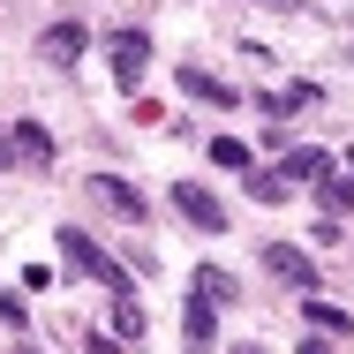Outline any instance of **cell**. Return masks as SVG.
<instances>
[{
	"mask_svg": "<svg viewBox=\"0 0 354 354\" xmlns=\"http://www.w3.org/2000/svg\"><path fill=\"white\" fill-rule=\"evenodd\" d=\"M53 241H61V249H68V264H75V272H83V279H106V286H113V294H129V279H121V272H113V264H106V249H98V241H91V234H75V226H61V234H53Z\"/></svg>",
	"mask_w": 354,
	"mask_h": 354,
	"instance_id": "obj_1",
	"label": "cell"
},
{
	"mask_svg": "<svg viewBox=\"0 0 354 354\" xmlns=\"http://www.w3.org/2000/svg\"><path fill=\"white\" fill-rule=\"evenodd\" d=\"M106 61H113V83H121V91H136L143 68H151V38H143V30H113V38H106Z\"/></svg>",
	"mask_w": 354,
	"mask_h": 354,
	"instance_id": "obj_2",
	"label": "cell"
},
{
	"mask_svg": "<svg viewBox=\"0 0 354 354\" xmlns=\"http://www.w3.org/2000/svg\"><path fill=\"white\" fill-rule=\"evenodd\" d=\"M91 196H98L113 218H129V226H143V218H151L143 189H136V181H121V174H98V181H91Z\"/></svg>",
	"mask_w": 354,
	"mask_h": 354,
	"instance_id": "obj_3",
	"label": "cell"
},
{
	"mask_svg": "<svg viewBox=\"0 0 354 354\" xmlns=\"http://www.w3.org/2000/svg\"><path fill=\"white\" fill-rule=\"evenodd\" d=\"M174 212L189 218V226H204V234H226V204H218L212 189H196V181H174Z\"/></svg>",
	"mask_w": 354,
	"mask_h": 354,
	"instance_id": "obj_4",
	"label": "cell"
},
{
	"mask_svg": "<svg viewBox=\"0 0 354 354\" xmlns=\"http://www.w3.org/2000/svg\"><path fill=\"white\" fill-rule=\"evenodd\" d=\"M83 46H91V30H83V23H53V30H46V38H38V53H46V61H53V68H75V61H83Z\"/></svg>",
	"mask_w": 354,
	"mask_h": 354,
	"instance_id": "obj_5",
	"label": "cell"
},
{
	"mask_svg": "<svg viewBox=\"0 0 354 354\" xmlns=\"http://www.w3.org/2000/svg\"><path fill=\"white\" fill-rule=\"evenodd\" d=\"M279 174H286V181H324V174H332V158H324L317 143H294V151L279 158Z\"/></svg>",
	"mask_w": 354,
	"mask_h": 354,
	"instance_id": "obj_6",
	"label": "cell"
},
{
	"mask_svg": "<svg viewBox=\"0 0 354 354\" xmlns=\"http://www.w3.org/2000/svg\"><path fill=\"white\" fill-rule=\"evenodd\" d=\"M264 264H272L279 279H294V286H317V264H309L301 249H286V241H272V249H264Z\"/></svg>",
	"mask_w": 354,
	"mask_h": 354,
	"instance_id": "obj_7",
	"label": "cell"
},
{
	"mask_svg": "<svg viewBox=\"0 0 354 354\" xmlns=\"http://www.w3.org/2000/svg\"><path fill=\"white\" fill-rule=\"evenodd\" d=\"M15 158H30V166H46V158H53V136H46V129H38V121H15Z\"/></svg>",
	"mask_w": 354,
	"mask_h": 354,
	"instance_id": "obj_8",
	"label": "cell"
},
{
	"mask_svg": "<svg viewBox=\"0 0 354 354\" xmlns=\"http://www.w3.org/2000/svg\"><path fill=\"white\" fill-rule=\"evenodd\" d=\"M181 91L204 98V106H234V83H218V75H204V68H181Z\"/></svg>",
	"mask_w": 354,
	"mask_h": 354,
	"instance_id": "obj_9",
	"label": "cell"
},
{
	"mask_svg": "<svg viewBox=\"0 0 354 354\" xmlns=\"http://www.w3.org/2000/svg\"><path fill=\"white\" fill-rule=\"evenodd\" d=\"M212 332H218V301H189V347H212Z\"/></svg>",
	"mask_w": 354,
	"mask_h": 354,
	"instance_id": "obj_10",
	"label": "cell"
},
{
	"mask_svg": "<svg viewBox=\"0 0 354 354\" xmlns=\"http://www.w3.org/2000/svg\"><path fill=\"white\" fill-rule=\"evenodd\" d=\"M113 339H121V347H136V339H143V309L129 301V294L113 301Z\"/></svg>",
	"mask_w": 354,
	"mask_h": 354,
	"instance_id": "obj_11",
	"label": "cell"
},
{
	"mask_svg": "<svg viewBox=\"0 0 354 354\" xmlns=\"http://www.w3.org/2000/svg\"><path fill=\"white\" fill-rule=\"evenodd\" d=\"M324 212H332V218L354 212V166H347V174H324Z\"/></svg>",
	"mask_w": 354,
	"mask_h": 354,
	"instance_id": "obj_12",
	"label": "cell"
},
{
	"mask_svg": "<svg viewBox=\"0 0 354 354\" xmlns=\"http://www.w3.org/2000/svg\"><path fill=\"white\" fill-rule=\"evenodd\" d=\"M196 294H204V301H234V279H226L218 264H204V272H196Z\"/></svg>",
	"mask_w": 354,
	"mask_h": 354,
	"instance_id": "obj_13",
	"label": "cell"
},
{
	"mask_svg": "<svg viewBox=\"0 0 354 354\" xmlns=\"http://www.w3.org/2000/svg\"><path fill=\"white\" fill-rule=\"evenodd\" d=\"M309 324H317V332H354V317L332 309V301H309Z\"/></svg>",
	"mask_w": 354,
	"mask_h": 354,
	"instance_id": "obj_14",
	"label": "cell"
},
{
	"mask_svg": "<svg viewBox=\"0 0 354 354\" xmlns=\"http://www.w3.org/2000/svg\"><path fill=\"white\" fill-rule=\"evenodd\" d=\"M249 196L257 204H286V174H249Z\"/></svg>",
	"mask_w": 354,
	"mask_h": 354,
	"instance_id": "obj_15",
	"label": "cell"
},
{
	"mask_svg": "<svg viewBox=\"0 0 354 354\" xmlns=\"http://www.w3.org/2000/svg\"><path fill=\"white\" fill-rule=\"evenodd\" d=\"M212 158L226 166V174H241V166H249V143H234V136H212Z\"/></svg>",
	"mask_w": 354,
	"mask_h": 354,
	"instance_id": "obj_16",
	"label": "cell"
},
{
	"mask_svg": "<svg viewBox=\"0 0 354 354\" xmlns=\"http://www.w3.org/2000/svg\"><path fill=\"white\" fill-rule=\"evenodd\" d=\"M0 324H8V332H23V324H30V309H23V294H8V286H0Z\"/></svg>",
	"mask_w": 354,
	"mask_h": 354,
	"instance_id": "obj_17",
	"label": "cell"
},
{
	"mask_svg": "<svg viewBox=\"0 0 354 354\" xmlns=\"http://www.w3.org/2000/svg\"><path fill=\"white\" fill-rule=\"evenodd\" d=\"M0 158H15V143H8V136H0Z\"/></svg>",
	"mask_w": 354,
	"mask_h": 354,
	"instance_id": "obj_18",
	"label": "cell"
},
{
	"mask_svg": "<svg viewBox=\"0 0 354 354\" xmlns=\"http://www.w3.org/2000/svg\"><path fill=\"white\" fill-rule=\"evenodd\" d=\"M264 8H301V0H264Z\"/></svg>",
	"mask_w": 354,
	"mask_h": 354,
	"instance_id": "obj_19",
	"label": "cell"
},
{
	"mask_svg": "<svg viewBox=\"0 0 354 354\" xmlns=\"http://www.w3.org/2000/svg\"><path fill=\"white\" fill-rule=\"evenodd\" d=\"M347 166H354V158H347Z\"/></svg>",
	"mask_w": 354,
	"mask_h": 354,
	"instance_id": "obj_20",
	"label": "cell"
},
{
	"mask_svg": "<svg viewBox=\"0 0 354 354\" xmlns=\"http://www.w3.org/2000/svg\"><path fill=\"white\" fill-rule=\"evenodd\" d=\"M23 354H30V347H23Z\"/></svg>",
	"mask_w": 354,
	"mask_h": 354,
	"instance_id": "obj_21",
	"label": "cell"
}]
</instances>
